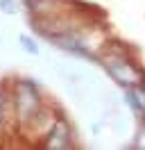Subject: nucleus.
Listing matches in <instances>:
<instances>
[{"label":"nucleus","mask_w":145,"mask_h":150,"mask_svg":"<svg viewBox=\"0 0 145 150\" xmlns=\"http://www.w3.org/2000/svg\"><path fill=\"white\" fill-rule=\"evenodd\" d=\"M39 93L34 91V86L30 82H20L16 89V112L20 121H32L39 114Z\"/></svg>","instance_id":"obj_1"},{"label":"nucleus","mask_w":145,"mask_h":150,"mask_svg":"<svg viewBox=\"0 0 145 150\" xmlns=\"http://www.w3.org/2000/svg\"><path fill=\"white\" fill-rule=\"evenodd\" d=\"M0 123H2V100H0Z\"/></svg>","instance_id":"obj_7"},{"label":"nucleus","mask_w":145,"mask_h":150,"mask_svg":"<svg viewBox=\"0 0 145 150\" xmlns=\"http://www.w3.org/2000/svg\"><path fill=\"white\" fill-rule=\"evenodd\" d=\"M107 68H109V73H111V77L122 86H136L141 82V73L136 71V66L129 59H125V57H109Z\"/></svg>","instance_id":"obj_2"},{"label":"nucleus","mask_w":145,"mask_h":150,"mask_svg":"<svg viewBox=\"0 0 145 150\" xmlns=\"http://www.w3.org/2000/svg\"><path fill=\"white\" fill-rule=\"evenodd\" d=\"M0 7H5V11H14V2L11 0H0Z\"/></svg>","instance_id":"obj_6"},{"label":"nucleus","mask_w":145,"mask_h":150,"mask_svg":"<svg viewBox=\"0 0 145 150\" xmlns=\"http://www.w3.org/2000/svg\"><path fill=\"white\" fill-rule=\"evenodd\" d=\"M127 103L132 105V109L136 114H143L145 112V96L141 89H136V86H129V91H127Z\"/></svg>","instance_id":"obj_4"},{"label":"nucleus","mask_w":145,"mask_h":150,"mask_svg":"<svg viewBox=\"0 0 145 150\" xmlns=\"http://www.w3.org/2000/svg\"><path fill=\"white\" fill-rule=\"evenodd\" d=\"M48 148H68L70 146V130L63 121L52 123V127L48 132Z\"/></svg>","instance_id":"obj_3"},{"label":"nucleus","mask_w":145,"mask_h":150,"mask_svg":"<svg viewBox=\"0 0 145 150\" xmlns=\"http://www.w3.org/2000/svg\"><path fill=\"white\" fill-rule=\"evenodd\" d=\"M20 43L25 46V50H27V52H34V55L39 52V48H36V46H34V43H32V41H30L27 37H20Z\"/></svg>","instance_id":"obj_5"}]
</instances>
